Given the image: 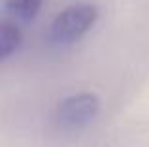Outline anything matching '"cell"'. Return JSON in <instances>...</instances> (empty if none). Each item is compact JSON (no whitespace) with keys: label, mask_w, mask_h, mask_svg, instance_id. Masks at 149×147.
<instances>
[{"label":"cell","mask_w":149,"mask_h":147,"mask_svg":"<svg viewBox=\"0 0 149 147\" xmlns=\"http://www.w3.org/2000/svg\"><path fill=\"white\" fill-rule=\"evenodd\" d=\"M98 19V8L89 2H77L64 8L49 26V40L58 45L74 44L85 36Z\"/></svg>","instance_id":"6da1fadb"},{"label":"cell","mask_w":149,"mask_h":147,"mask_svg":"<svg viewBox=\"0 0 149 147\" xmlns=\"http://www.w3.org/2000/svg\"><path fill=\"white\" fill-rule=\"evenodd\" d=\"M100 100L91 92H77L66 96L57 106V123L62 128H81L98 115Z\"/></svg>","instance_id":"7a4b0ae2"},{"label":"cell","mask_w":149,"mask_h":147,"mask_svg":"<svg viewBox=\"0 0 149 147\" xmlns=\"http://www.w3.org/2000/svg\"><path fill=\"white\" fill-rule=\"evenodd\" d=\"M23 42V32L21 26L11 19H4L0 26V59L6 60L21 47Z\"/></svg>","instance_id":"3957f363"},{"label":"cell","mask_w":149,"mask_h":147,"mask_svg":"<svg viewBox=\"0 0 149 147\" xmlns=\"http://www.w3.org/2000/svg\"><path fill=\"white\" fill-rule=\"evenodd\" d=\"M44 0H4V10L11 21H32L42 10Z\"/></svg>","instance_id":"277c9868"}]
</instances>
